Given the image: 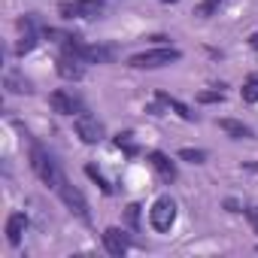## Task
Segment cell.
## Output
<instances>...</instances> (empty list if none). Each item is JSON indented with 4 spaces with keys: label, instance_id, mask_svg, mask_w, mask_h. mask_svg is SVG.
I'll list each match as a JSON object with an SVG mask.
<instances>
[{
    "label": "cell",
    "instance_id": "1",
    "mask_svg": "<svg viewBox=\"0 0 258 258\" xmlns=\"http://www.w3.org/2000/svg\"><path fill=\"white\" fill-rule=\"evenodd\" d=\"M31 167H34V173H37L46 185H52V188H58V185H61V179H64V173L58 170L55 158H52L40 143H34V146H31Z\"/></svg>",
    "mask_w": 258,
    "mask_h": 258
},
{
    "label": "cell",
    "instance_id": "2",
    "mask_svg": "<svg viewBox=\"0 0 258 258\" xmlns=\"http://www.w3.org/2000/svg\"><path fill=\"white\" fill-rule=\"evenodd\" d=\"M179 58H182L179 49L161 46V49H149V52L131 55V58H127V64H131L134 70H155V67H167V64H173V61H179Z\"/></svg>",
    "mask_w": 258,
    "mask_h": 258
},
{
    "label": "cell",
    "instance_id": "3",
    "mask_svg": "<svg viewBox=\"0 0 258 258\" xmlns=\"http://www.w3.org/2000/svg\"><path fill=\"white\" fill-rule=\"evenodd\" d=\"M173 222H176V201H173L170 195H161V198L152 204V210H149V225H152L158 234H167V231L173 228Z\"/></svg>",
    "mask_w": 258,
    "mask_h": 258
},
{
    "label": "cell",
    "instance_id": "4",
    "mask_svg": "<svg viewBox=\"0 0 258 258\" xmlns=\"http://www.w3.org/2000/svg\"><path fill=\"white\" fill-rule=\"evenodd\" d=\"M103 10L100 0H64V4H58V13L64 19H97Z\"/></svg>",
    "mask_w": 258,
    "mask_h": 258
},
{
    "label": "cell",
    "instance_id": "5",
    "mask_svg": "<svg viewBox=\"0 0 258 258\" xmlns=\"http://www.w3.org/2000/svg\"><path fill=\"white\" fill-rule=\"evenodd\" d=\"M73 131H76V137H79L82 143H88V146H97V143L103 140V124H100L97 118L85 115V112H79V115L73 118Z\"/></svg>",
    "mask_w": 258,
    "mask_h": 258
},
{
    "label": "cell",
    "instance_id": "6",
    "mask_svg": "<svg viewBox=\"0 0 258 258\" xmlns=\"http://www.w3.org/2000/svg\"><path fill=\"white\" fill-rule=\"evenodd\" d=\"M58 195H61V201H64V204H67V207H70V210H73V213L85 222V225L91 222V216H88V204H85V198H82V191H79V188H73L67 179H61Z\"/></svg>",
    "mask_w": 258,
    "mask_h": 258
},
{
    "label": "cell",
    "instance_id": "7",
    "mask_svg": "<svg viewBox=\"0 0 258 258\" xmlns=\"http://www.w3.org/2000/svg\"><path fill=\"white\" fill-rule=\"evenodd\" d=\"M103 246H106L109 255L121 258V255L127 252V246H131V240H127V234H124L121 228H106V231H103Z\"/></svg>",
    "mask_w": 258,
    "mask_h": 258
},
{
    "label": "cell",
    "instance_id": "8",
    "mask_svg": "<svg viewBox=\"0 0 258 258\" xmlns=\"http://www.w3.org/2000/svg\"><path fill=\"white\" fill-rule=\"evenodd\" d=\"M49 106H52L58 115H79V103H76V97L67 94V91H52V94H49Z\"/></svg>",
    "mask_w": 258,
    "mask_h": 258
},
{
    "label": "cell",
    "instance_id": "9",
    "mask_svg": "<svg viewBox=\"0 0 258 258\" xmlns=\"http://www.w3.org/2000/svg\"><path fill=\"white\" fill-rule=\"evenodd\" d=\"M58 76L67 79V82L82 79V61H79L76 55H61V58H58Z\"/></svg>",
    "mask_w": 258,
    "mask_h": 258
},
{
    "label": "cell",
    "instance_id": "10",
    "mask_svg": "<svg viewBox=\"0 0 258 258\" xmlns=\"http://www.w3.org/2000/svg\"><path fill=\"white\" fill-rule=\"evenodd\" d=\"M149 164L155 167V173H158L164 182H173V179H176V167H173V161H170L164 152H149Z\"/></svg>",
    "mask_w": 258,
    "mask_h": 258
},
{
    "label": "cell",
    "instance_id": "11",
    "mask_svg": "<svg viewBox=\"0 0 258 258\" xmlns=\"http://www.w3.org/2000/svg\"><path fill=\"white\" fill-rule=\"evenodd\" d=\"M25 228H28V216H25V213H13V216L7 219V243H10V246H19Z\"/></svg>",
    "mask_w": 258,
    "mask_h": 258
},
{
    "label": "cell",
    "instance_id": "12",
    "mask_svg": "<svg viewBox=\"0 0 258 258\" xmlns=\"http://www.w3.org/2000/svg\"><path fill=\"white\" fill-rule=\"evenodd\" d=\"M219 127H222L225 134H231L234 140H249L252 137V127L243 124V121H237V118H219Z\"/></svg>",
    "mask_w": 258,
    "mask_h": 258
},
{
    "label": "cell",
    "instance_id": "13",
    "mask_svg": "<svg viewBox=\"0 0 258 258\" xmlns=\"http://www.w3.org/2000/svg\"><path fill=\"white\" fill-rule=\"evenodd\" d=\"M4 85L13 91V94H31L34 88H31V82L22 76V73H16V70H10L7 76H4Z\"/></svg>",
    "mask_w": 258,
    "mask_h": 258
},
{
    "label": "cell",
    "instance_id": "14",
    "mask_svg": "<svg viewBox=\"0 0 258 258\" xmlns=\"http://www.w3.org/2000/svg\"><path fill=\"white\" fill-rule=\"evenodd\" d=\"M158 100H161V103H164L167 109H173V112H176L179 118H185V121H191V118H195V115L188 112V106H185V103H179L176 97H170V94H164V91H158Z\"/></svg>",
    "mask_w": 258,
    "mask_h": 258
},
{
    "label": "cell",
    "instance_id": "15",
    "mask_svg": "<svg viewBox=\"0 0 258 258\" xmlns=\"http://www.w3.org/2000/svg\"><path fill=\"white\" fill-rule=\"evenodd\" d=\"M34 46H37V34H34V31H25V34H22V40L16 43V58H25Z\"/></svg>",
    "mask_w": 258,
    "mask_h": 258
},
{
    "label": "cell",
    "instance_id": "16",
    "mask_svg": "<svg viewBox=\"0 0 258 258\" xmlns=\"http://www.w3.org/2000/svg\"><path fill=\"white\" fill-rule=\"evenodd\" d=\"M85 176H88L91 182H97V188H100L103 195H112V185H109V182L103 179V173H100V170H97L94 164H85Z\"/></svg>",
    "mask_w": 258,
    "mask_h": 258
},
{
    "label": "cell",
    "instance_id": "17",
    "mask_svg": "<svg viewBox=\"0 0 258 258\" xmlns=\"http://www.w3.org/2000/svg\"><path fill=\"white\" fill-rule=\"evenodd\" d=\"M179 158L188 161V164H204V161H207V152H204V149H191V146H185V149H179Z\"/></svg>",
    "mask_w": 258,
    "mask_h": 258
},
{
    "label": "cell",
    "instance_id": "18",
    "mask_svg": "<svg viewBox=\"0 0 258 258\" xmlns=\"http://www.w3.org/2000/svg\"><path fill=\"white\" fill-rule=\"evenodd\" d=\"M243 100L246 103H258V82H252V79H246V85H243Z\"/></svg>",
    "mask_w": 258,
    "mask_h": 258
},
{
    "label": "cell",
    "instance_id": "19",
    "mask_svg": "<svg viewBox=\"0 0 258 258\" xmlns=\"http://www.w3.org/2000/svg\"><path fill=\"white\" fill-rule=\"evenodd\" d=\"M115 146H118V149H124L127 155H137V146L131 143V134H118V137H115Z\"/></svg>",
    "mask_w": 258,
    "mask_h": 258
},
{
    "label": "cell",
    "instance_id": "20",
    "mask_svg": "<svg viewBox=\"0 0 258 258\" xmlns=\"http://www.w3.org/2000/svg\"><path fill=\"white\" fill-rule=\"evenodd\" d=\"M222 91H198V103H222Z\"/></svg>",
    "mask_w": 258,
    "mask_h": 258
},
{
    "label": "cell",
    "instance_id": "21",
    "mask_svg": "<svg viewBox=\"0 0 258 258\" xmlns=\"http://www.w3.org/2000/svg\"><path fill=\"white\" fill-rule=\"evenodd\" d=\"M127 225H131V228H140V207L137 204H131V207H127Z\"/></svg>",
    "mask_w": 258,
    "mask_h": 258
},
{
    "label": "cell",
    "instance_id": "22",
    "mask_svg": "<svg viewBox=\"0 0 258 258\" xmlns=\"http://www.w3.org/2000/svg\"><path fill=\"white\" fill-rule=\"evenodd\" d=\"M225 207H228L231 213H240V204H237V201H225Z\"/></svg>",
    "mask_w": 258,
    "mask_h": 258
},
{
    "label": "cell",
    "instance_id": "23",
    "mask_svg": "<svg viewBox=\"0 0 258 258\" xmlns=\"http://www.w3.org/2000/svg\"><path fill=\"white\" fill-rule=\"evenodd\" d=\"M252 49H258V34H252Z\"/></svg>",
    "mask_w": 258,
    "mask_h": 258
},
{
    "label": "cell",
    "instance_id": "24",
    "mask_svg": "<svg viewBox=\"0 0 258 258\" xmlns=\"http://www.w3.org/2000/svg\"><path fill=\"white\" fill-rule=\"evenodd\" d=\"M161 4H176V0H161Z\"/></svg>",
    "mask_w": 258,
    "mask_h": 258
}]
</instances>
